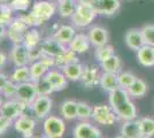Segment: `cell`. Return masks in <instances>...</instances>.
I'll return each instance as SVG.
<instances>
[{
    "label": "cell",
    "mask_w": 154,
    "mask_h": 138,
    "mask_svg": "<svg viewBox=\"0 0 154 138\" xmlns=\"http://www.w3.org/2000/svg\"><path fill=\"white\" fill-rule=\"evenodd\" d=\"M125 89L119 87L114 91L109 92V106L116 114L117 118L123 121H131L137 118V108L131 101Z\"/></svg>",
    "instance_id": "6da1fadb"
},
{
    "label": "cell",
    "mask_w": 154,
    "mask_h": 138,
    "mask_svg": "<svg viewBox=\"0 0 154 138\" xmlns=\"http://www.w3.org/2000/svg\"><path fill=\"white\" fill-rule=\"evenodd\" d=\"M97 15H98V13L96 12V9L93 8L92 5L78 2L76 11L72 14L70 19L72 24L77 28H86L94 21Z\"/></svg>",
    "instance_id": "7a4b0ae2"
},
{
    "label": "cell",
    "mask_w": 154,
    "mask_h": 138,
    "mask_svg": "<svg viewBox=\"0 0 154 138\" xmlns=\"http://www.w3.org/2000/svg\"><path fill=\"white\" fill-rule=\"evenodd\" d=\"M43 130H44L46 138H61L66 131L64 121L58 116L48 115L44 120Z\"/></svg>",
    "instance_id": "3957f363"
},
{
    "label": "cell",
    "mask_w": 154,
    "mask_h": 138,
    "mask_svg": "<svg viewBox=\"0 0 154 138\" xmlns=\"http://www.w3.org/2000/svg\"><path fill=\"white\" fill-rule=\"evenodd\" d=\"M54 65H55V58L46 55V54H43L42 59L32 62V65L29 67L30 68L31 82H37L38 79L44 77L46 75V72H48V70H51L50 68L52 66H54Z\"/></svg>",
    "instance_id": "277c9868"
},
{
    "label": "cell",
    "mask_w": 154,
    "mask_h": 138,
    "mask_svg": "<svg viewBox=\"0 0 154 138\" xmlns=\"http://www.w3.org/2000/svg\"><path fill=\"white\" fill-rule=\"evenodd\" d=\"M92 118L98 124L113 125L117 120V116L108 105H97L93 107Z\"/></svg>",
    "instance_id": "5b68a950"
},
{
    "label": "cell",
    "mask_w": 154,
    "mask_h": 138,
    "mask_svg": "<svg viewBox=\"0 0 154 138\" xmlns=\"http://www.w3.org/2000/svg\"><path fill=\"white\" fill-rule=\"evenodd\" d=\"M37 96H38V92H37L36 84L33 82H26V83L17 84L15 99L23 103L26 106H31L33 100L37 98Z\"/></svg>",
    "instance_id": "8992f818"
},
{
    "label": "cell",
    "mask_w": 154,
    "mask_h": 138,
    "mask_svg": "<svg viewBox=\"0 0 154 138\" xmlns=\"http://www.w3.org/2000/svg\"><path fill=\"white\" fill-rule=\"evenodd\" d=\"M57 12V6L54 2L47 0H39L32 5L30 14L37 16L42 21H48Z\"/></svg>",
    "instance_id": "52a82bcc"
},
{
    "label": "cell",
    "mask_w": 154,
    "mask_h": 138,
    "mask_svg": "<svg viewBox=\"0 0 154 138\" xmlns=\"http://www.w3.org/2000/svg\"><path fill=\"white\" fill-rule=\"evenodd\" d=\"M52 106H53V101H52L51 97L38 94L37 98L35 99L33 103L31 104V109L33 114L42 120V118H46L48 116L52 109Z\"/></svg>",
    "instance_id": "ba28073f"
},
{
    "label": "cell",
    "mask_w": 154,
    "mask_h": 138,
    "mask_svg": "<svg viewBox=\"0 0 154 138\" xmlns=\"http://www.w3.org/2000/svg\"><path fill=\"white\" fill-rule=\"evenodd\" d=\"M91 5L96 9V12L105 16H113L120 9V0H92Z\"/></svg>",
    "instance_id": "9c48e42d"
},
{
    "label": "cell",
    "mask_w": 154,
    "mask_h": 138,
    "mask_svg": "<svg viewBox=\"0 0 154 138\" xmlns=\"http://www.w3.org/2000/svg\"><path fill=\"white\" fill-rule=\"evenodd\" d=\"M26 106L19 101L17 99H14V100H8L6 103L2 104L1 107V111H0V115H4L6 118H11L12 121L16 120L20 115H22L24 109H26Z\"/></svg>",
    "instance_id": "30bf717a"
},
{
    "label": "cell",
    "mask_w": 154,
    "mask_h": 138,
    "mask_svg": "<svg viewBox=\"0 0 154 138\" xmlns=\"http://www.w3.org/2000/svg\"><path fill=\"white\" fill-rule=\"evenodd\" d=\"M74 138H101V131L89 121H82L72 130Z\"/></svg>",
    "instance_id": "8fae6325"
},
{
    "label": "cell",
    "mask_w": 154,
    "mask_h": 138,
    "mask_svg": "<svg viewBox=\"0 0 154 138\" xmlns=\"http://www.w3.org/2000/svg\"><path fill=\"white\" fill-rule=\"evenodd\" d=\"M36 127V121L29 115L22 114L15 120L14 128L17 132H20L24 138H31L33 129Z\"/></svg>",
    "instance_id": "7c38bea8"
},
{
    "label": "cell",
    "mask_w": 154,
    "mask_h": 138,
    "mask_svg": "<svg viewBox=\"0 0 154 138\" xmlns=\"http://www.w3.org/2000/svg\"><path fill=\"white\" fill-rule=\"evenodd\" d=\"M88 37L90 39L91 45L94 46V48L108 44L109 40L108 31L100 26H94L90 28V30L88 32Z\"/></svg>",
    "instance_id": "4fadbf2b"
},
{
    "label": "cell",
    "mask_w": 154,
    "mask_h": 138,
    "mask_svg": "<svg viewBox=\"0 0 154 138\" xmlns=\"http://www.w3.org/2000/svg\"><path fill=\"white\" fill-rule=\"evenodd\" d=\"M11 60L16 67L26 66L30 62L29 48L23 44H15L11 51Z\"/></svg>",
    "instance_id": "5bb4252c"
},
{
    "label": "cell",
    "mask_w": 154,
    "mask_h": 138,
    "mask_svg": "<svg viewBox=\"0 0 154 138\" xmlns=\"http://www.w3.org/2000/svg\"><path fill=\"white\" fill-rule=\"evenodd\" d=\"M44 77L48 81V83L52 85L54 92L62 91L68 85V79L64 76V74L60 70H57V69L48 70Z\"/></svg>",
    "instance_id": "9a60e30c"
},
{
    "label": "cell",
    "mask_w": 154,
    "mask_h": 138,
    "mask_svg": "<svg viewBox=\"0 0 154 138\" xmlns=\"http://www.w3.org/2000/svg\"><path fill=\"white\" fill-rule=\"evenodd\" d=\"M124 41H125V45L128 46L130 50L132 51H138L140 47L145 45V40L143 37V33H141L140 29H129L128 31L125 32L124 36Z\"/></svg>",
    "instance_id": "2e32d148"
},
{
    "label": "cell",
    "mask_w": 154,
    "mask_h": 138,
    "mask_svg": "<svg viewBox=\"0 0 154 138\" xmlns=\"http://www.w3.org/2000/svg\"><path fill=\"white\" fill-rule=\"evenodd\" d=\"M40 50L46 55L57 58L59 55H61L67 48H66V46L60 44L59 41H57V40L52 37V38H47L44 41H42V48Z\"/></svg>",
    "instance_id": "e0dca14e"
},
{
    "label": "cell",
    "mask_w": 154,
    "mask_h": 138,
    "mask_svg": "<svg viewBox=\"0 0 154 138\" xmlns=\"http://www.w3.org/2000/svg\"><path fill=\"white\" fill-rule=\"evenodd\" d=\"M91 43L88 35H85V33H76V36L69 43L68 48H70L71 51H74L77 54H82V53L88 52Z\"/></svg>",
    "instance_id": "ac0fdd59"
},
{
    "label": "cell",
    "mask_w": 154,
    "mask_h": 138,
    "mask_svg": "<svg viewBox=\"0 0 154 138\" xmlns=\"http://www.w3.org/2000/svg\"><path fill=\"white\" fill-rule=\"evenodd\" d=\"M137 59L143 67H154V47L145 44L137 51Z\"/></svg>",
    "instance_id": "d6986e66"
},
{
    "label": "cell",
    "mask_w": 154,
    "mask_h": 138,
    "mask_svg": "<svg viewBox=\"0 0 154 138\" xmlns=\"http://www.w3.org/2000/svg\"><path fill=\"white\" fill-rule=\"evenodd\" d=\"M76 36V31L71 26H59V29L54 32L53 38L59 41L62 45H69L72 38Z\"/></svg>",
    "instance_id": "ffe728a7"
},
{
    "label": "cell",
    "mask_w": 154,
    "mask_h": 138,
    "mask_svg": "<svg viewBox=\"0 0 154 138\" xmlns=\"http://www.w3.org/2000/svg\"><path fill=\"white\" fill-rule=\"evenodd\" d=\"M99 84L101 86L103 91L109 92L114 91L116 89H119V79H117V74H112V72H103L100 75L99 79Z\"/></svg>",
    "instance_id": "44dd1931"
},
{
    "label": "cell",
    "mask_w": 154,
    "mask_h": 138,
    "mask_svg": "<svg viewBox=\"0 0 154 138\" xmlns=\"http://www.w3.org/2000/svg\"><path fill=\"white\" fill-rule=\"evenodd\" d=\"M61 69H62V72L67 77V79L72 81V82H76V81L82 78V75L84 72V67L79 62H72L69 65H66Z\"/></svg>",
    "instance_id": "7402d4cb"
},
{
    "label": "cell",
    "mask_w": 154,
    "mask_h": 138,
    "mask_svg": "<svg viewBox=\"0 0 154 138\" xmlns=\"http://www.w3.org/2000/svg\"><path fill=\"white\" fill-rule=\"evenodd\" d=\"M81 79L86 87H93L97 85L100 79V74L98 72V68L94 66L84 67V72Z\"/></svg>",
    "instance_id": "603a6c76"
},
{
    "label": "cell",
    "mask_w": 154,
    "mask_h": 138,
    "mask_svg": "<svg viewBox=\"0 0 154 138\" xmlns=\"http://www.w3.org/2000/svg\"><path fill=\"white\" fill-rule=\"evenodd\" d=\"M100 67L105 72H112V74H119L122 69V60L119 55L113 54L108 59L100 62Z\"/></svg>",
    "instance_id": "cb8c5ba5"
},
{
    "label": "cell",
    "mask_w": 154,
    "mask_h": 138,
    "mask_svg": "<svg viewBox=\"0 0 154 138\" xmlns=\"http://www.w3.org/2000/svg\"><path fill=\"white\" fill-rule=\"evenodd\" d=\"M42 43V38H40V33L36 28H32V29H28L24 36H23V41L22 44L28 47L29 50L32 48H36L37 46Z\"/></svg>",
    "instance_id": "d4e9b609"
},
{
    "label": "cell",
    "mask_w": 154,
    "mask_h": 138,
    "mask_svg": "<svg viewBox=\"0 0 154 138\" xmlns=\"http://www.w3.org/2000/svg\"><path fill=\"white\" fill-rule=\"evenodd\" d=\"M77 5H78L77 0H61L60 2H58L59 15L63 19L71 17L76 11Z\"/></svg>",
    "instance_id": "484cf974"
},
{
    "label": "cell",
    "mask_w": 154,
    "mask_h": 138,
    "mask_svg": "<svg viewBox=\"0 0 154 138\" xmlns=\"http://www.w3.org/2000/svg\"><path fill=\"white\" fill-rule=\"evenodd\" d=\"M147 90L148 86L146 84V82L140 78H136L134 84L127 89L129 96L131 98H143L147 93Z\"/></svg>",
    "instance_id": "4316f807"
},
{
    "label": "cell",
    "mask_w": 154,
    "mask_h": 138,
    "mask_svg": "<svg viewBox=\"0 0 154 138\" xmlns=\"http://www.w3.org/2000/svg\"><path fill=\"white\" fill-rule=\"evenodd\" d=\"M60 113L64 120H75L77 118V101L66 100L60 106Z\"/></svg>",
    "instance_id": "83f0119b"
},
{
    "label": "cell",
    "mask_w": 154,
    "mask_h": 138,
    "mask_svg": "<svg viewBox=\"0 0 154 138\" xmlns=\"http://www.w3.org/2000/svg\"><path fill=\"white\" fill-rule=\"evenodd\" d=\"M140 133L141 132L138 121H135V120L124 121L122 128H121V135H123L124 137L127 138H136Z\"/></svg>",
    "instance_id": "f1b7e54d"
},
{
    "label": "cell",
    "mask_w": 154,
    "mask_h": 138,
    "mask_svg": "<svg viewBox=\"0 0 154 138\" xmlns=\"http://www.w3.org/2000/svg\"><path fill=\"white\" fill-rule=\"evenodd\" d=\"M11 81H13L15 84L20 83H26V82H31V76H30V68L28 66L16 67V69L11 76Z\"/></svg>",
    "instance_id": "f546056e"
},
{
    "label": "cell",
    "mask_w": 154,
    "mask_h": 138,
    "mask_svg": "<svg viewBox=\"0 0 154 138\" xmlns=\"http://www.w3.org/2000/svg\"><path fill=\"white\" fill-rule=\"evenodd\" d=\"M72 62H78V60H77V53L71 51L70 48H67L61 55L55 58V65L60 68Z\"/></svg>",
    "instance_id": "4dcf8cb0"
},
{
    "label": "cell",
    "mask_w": 154,
    "mask_h": 138,
    "mask_svg": "<svg viewBox=\"0 0 154 138\" xmlns=\"http://www.w3.org/2000/svg\"><path fill=\"white\" fill-rule=\"evenodd\" d=\"M92 113H93V108L88 103H84V101L77 103V118L82 121H89L90 118H92Z\"/></svg>",
    "instance_id": "1f68e13d"
},
{
    "label": "cell",
    "mask_w": 154,
    "mask_h": 138,
    "mask_svg": "<svg viewBox=\"0 0 154 138\" xmlns=\"http://www.w3.org/2000/svg\"><path fill=\"white\" fill-rule=\"evenodd\" d=\"M14 9L9 4H0V23L4 26H9L12 23Z\"/></svg>",
    "instance_id": "d6a6232c"
},
{
    "label": "cell",
    "mask_w": 154,
    "mask_h": 138,
    "mask_svg": "<svg viewBox=\"0 0 154 138\" xmlns=\"http://www.w3.org/2000/svg\"><path fill=\"white\" fill-rule=\"evenodd\" d=\"M113 54H115L114 47L112 45H109V44L96 47V51H94V57H96V59L99 62H103L106 59H108L109 57H112Z\"/></svg>",
    "instance_id": "836d02e7"
},
{
    "label": "cell",
    "mask_w": 154,
    "mask_h": 138,
    "mask_svg": "<svg viewBox=\"0 0 154 138\" xmlns=\"http://www.w3.org/2000/svg\"><path fill=\"white\" fill-rule=\"evenodd\" d=\"M139 123V128H140V132L153 137L154 136V118H141L140 120H138Z\"/></svg>",
    "instance_id": "e575fe53"
},
{
    "label": "cell",
    "mask_w": 154,
    "mask_h": 138,
    "mask_svg": "<svg viewBox=\"0 0 154 138\" xmlns=\"http://www.w3.org/2000/svg\"><path fill=\"white\" fill-rule=\"evenodd\" d=\"M136 77L134 74L129 72H120L117 74V79H119V85L122 89H128L129 86H131L134 84V82L136 81Z\"/></svg>",
    "instance_id": "d590c367"
},
{
    "label": "cell",
    "mask_w": 154,
    "mask_h": 138,
    "mask_svg": "<svg viewBox=\"0 0 154 138\" xmlns=\"http://www.w3.org/2000/svg\"><path fill=\"white\" fill-rule=\"evenodd\" d=\"M36 84V87H37V92L38 94H43V96H50L51 93L54 92L52 85L48 83V81L45 78V77H42L40 79H38L37 82H33Z\"/></svg>",
    "instance_id": "8d00e7d4"
},
{
    "label": "cell",
    "mask_w": 154,
    "mask_h": 138,
    "mask_svg": "<svg viewBox=\"0 0 154 138\" xmlns=\"http://www.w3.org/2000/svg\"><path fill=\"white\" fill-rule=\"evenodd\" d=\"M143 37L145 40V44L154 47V26L153 24H146L140 29Z\"/></svg>",
    "instance_id": "74e56055"
},
{
    "label": "cell",
    "mask_w": 154,
    "mask_h": 138,
    "mask_svg": "<svg viewBox=\"0 0 154 138\" xmlns=\"http://www.w3.org/2000/svg\"><path fill=\"white\" fill-rule=\"evenodd\" d=\"M16 89H17V84H15L13 81H9L7 82V84L5 85L4 90H2V94L5 98H12V97H15L16 96Z\"/></svg>",
    "instance_id": "f35d334b"
},
{
    "label": "cell",
    "mask_w": 154,
    "mask_h": 138,
    "mask_svg": "<svg viewBox=\"0 0 154 138\" xmlns=\"http://www.w3.org/2000/svg\"><path fill=\"white\" fill-rule=\"evenodd\" d=\"M12 120L11 118H6V116H4V115H0V135L2 133V132H5L11 127L12 124Z\"/></svg>",
    "instance_id": "ab89813d"
},
{
    "label": "cell",
    "mask_w": 154,
    "mask_h": 138,
    "mask_svg": "<svg viewBox=\"0 0 154 138\" xmlns=\"http://www.w3.org/2000/svg\"><path fill=\"white\" fill-rule=\"evenodd\" d=\"M43 51L42 50H37V48H32V50H29V59H30V62H35V61H38V60L42 59L43 57Z\"/></svg>",
    "instance_id": "60d3db41"
},
{
    "label": "cell",
    "mask_w": 154,
    "mask_h": 138,
    "mask_svg": "<svg viewBox=\"0 0 154 138\" xmlns=\"http://www.w3.org/2000/svg\"><path fill=\"white\" fill-rule=\"evenodd\" d=\"M8 81H9L8 76L2 74V72H0V92H2V90H4V87H5Z\"/></svg>",
    "instance_id": "b9f144b4"
},
{
    "label": "cell",
    "mask_w": 154,
    "mask_h": 138,
    "mask_svg": "<svg viewBox=\"0 0 154 138\" xmlns=\"http://www.w3.org/2000/svg\"><path fill=\"white\" fill-rule=\"evenodd\" d=\"M7 31H8V30L6 29V26H4V24H1V23H0V40L6 36Z\"/></svg>",
    "instance_id": "7bdbcfd3"
},
{
    "label": "cell",
    "mask_w": 154,
    "mask_h": 138,
    "mask_svg": "<svg viewBox=\"0 0 154 138\" xmlns=\"http://www.w3.org/2000/svg\"><path fill=\"white\" fill-rule=\"evenodd\" d=\"M6 55L4 54L2 52H0V68H2V67L6 65Z\"/></svg>",
    "instance_id": "ee69618b"
},
{
    "label": "cell",
    "mask_w": 154,
    "mask_h": 138,
    "mask_svg": "<svg viewBox=\"0 0 154 138\" xmlns=\"http://www.w3.org/2000/svg\"><path fill=\"white\" fill-rule=\"evenodd\" d=\"M136 138H152V137H149V136H146V135H144V133H140L139 136H137Z\"/></svg>",
    "instance_id": "f6af8a7d"
},
{
    "label": "cell",
    "mask_w": 154,
    "mask_h": 138,
    "mask_svg": "<svg viewBox=\"0 0 154 138\" xmlns=\"http://www.w3.org/2000/svg\"><path fill=\"white\" fill-rule=\"evenodd\" d=\"M2 104H4V103H2V100H1V98H0V111H1V107H2Z\"/></svg>",
    "instance_id": "bcb514c9"
},
{
    "label": "cell",
    "mask_w": 154,
    "mask_h": 138,
    "mask_svg": "<svg viewBox=\"0 0 154 138\" xmlns=\"http://www.w3.org/2000/svg\"><path fill=\"white\" fill-rule=\"evenodd\" d=\"M116 138H127V137H124L123 135H120V136H117V137H116Z\"/></svg>",
    "instance_id": "7dc6e473"
},
{
    "label": "cell",
    "mask_w": 154,
    "mask_h": 138,
    "mask_svg": "<svg viewBox=\"0 0 154 138\" xmlns=\"http://www.w3.org/2000/svg\"><path fill=\"white\" fill-rule=\"evenodd\" d=\"M55 1H58V2H60V1H61V0H55Z\"/></svg>",
    "instance_id": "c3c4849f"
},
{
    "label": "cell",
    "mask_w": 154,
    "mask_h": 138,
    "mask_svg": "<svg viewBox=\"0 0 154 138\" xmlns=\"http://www.w3.org/2000/svg\"><path fill=\"white\" fill-rule=\"evenodd\" d=\"M125 1H132V0H125Z\"/></svg>",
    "instance_id": "681fc988"
},
{
    "label": "cell",
    "mask_w": 154,
    "mask_h": 138,
    "mask_svg": "<svg viewBox=\"0 0 154 138\" xmlns=\"http://www.w3.org/2000/svg\"><path fill=\"white\" fill-rule=\"evenodd\" d=\"M31 138H32V137H31Z\"/></svg>",
    "instance_id": "f907efd6"
}]
</instances>
